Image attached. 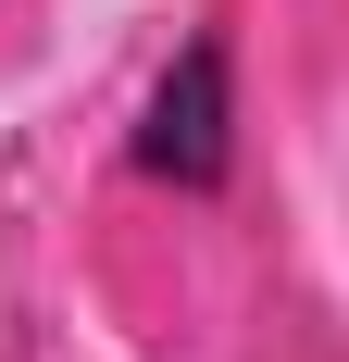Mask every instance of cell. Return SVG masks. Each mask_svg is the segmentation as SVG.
Wrapping results in <instances>:
<instances>
[{
	"instance_id": "obj_1",
	"label": "cell",
	"mask_w": 349,
	"mask_h": 362,
	"mask_svg": "<svg viewBox=\"0 0 349 362\" xmlns=\"http://www.w3.org/2000/svg\"><path fill=\"white\" fill-rule=\"evenodd\" d=\"M138 163L162 187H225V163H237V50L225 37H187L174 50V75L138 112Z\"/></svg>"
}]
</instances>
